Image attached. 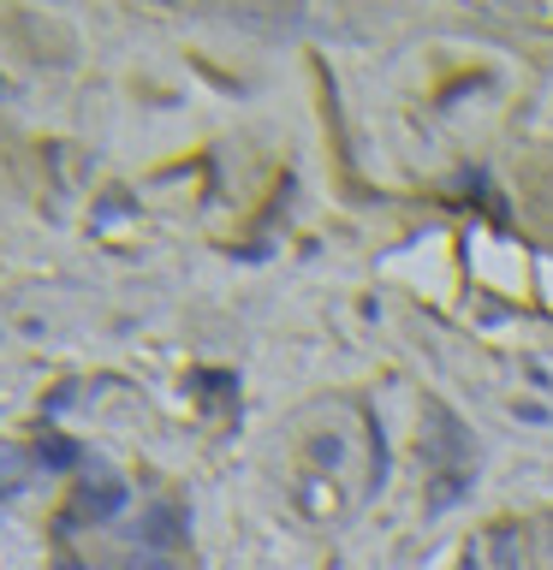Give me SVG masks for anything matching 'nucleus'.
Wrapping results in <instances>:
<instances>
[{"label": "nucleus", "instance_id": "nucleus-1", "mask_svg": "<svg viewBox=\"0 0 553 570\" xmlns=\"http://www.w3.org/2000/svg\"><path fill=\"white\" fill-rule=\"evenodd\" d=\"M125 505V487L120 481H90V487H78V517H96V523H102V517H113Z\"/></svg>", "mask_w": 553, "mask_h": 570}, {"label": "nucleus", "instance_id": "nucleus-2", "mask_svg": "<svg viewBox=\"0 0 553 570\" xmlns=\"http://www.w3.org/2000/svg\"><path fill=\"white\" fill-rule=\"evenodd\" d=\"M173 529H179V517H173V511H149V523H143V541H149V547H161V541H179V535H173Z\"/></svg>", "mask_w": 553, "mask_h": 570}, {"label": "nucleus", "instance_id": "nucleus-3", "mask_svg": "<svg viewBox=\"0 0 553 570\" xmlns=\"http://www.w3.org/2000/svg\"><path fill=\"white\" fill-rule=\"evenodd\" d=\"M24 481V464H18V452H0V493H12Z\"/></svg>", "mask_w": 553, "mask_h": 570}, {"label": "nucleus", "instance_id": "nucleus-4", "mask_svg": "<svg viewBox=\"0 0 553 570\" xmlns=\"http://www.w3.org/2000/svg\"><path fill=\"white\" fill-rule=\"evenodd\" d=\"M42 458L54 464V470H72V464H78V446H60V440H54V446H48Z\"/></svg>", "mask_w": 553, "mask_h": 570}, {"label": "nucleus", "instance_id": "nucleus-5", "mask_svg": "<svg viewBox=\"0 0 553 570\" xmlns=\"http://www.w3.org/2000/svg\"><path fill=\"white\" fill-rule=\"evenodd\" d=\"M494 559H500V570H512V565H518V547H512V535H500V547H494Z\"/></svg>", "mask_w": 553, "mask_h": 570}, {"label": "nucleus", "instance_id": "nucleus-6", "mask_svg": "<svg viewBox=\"0 0 553 570\" xmlns=\"http://www.w3.org/2000/svg\"><path fill=\"white\" fill-rule=\"evenodd\" d=\"M125 570H167V559H161V553H143V559H131Z\"/></svg>", "mask_w": 553, "mask_h": 570}]
</instances>
